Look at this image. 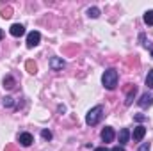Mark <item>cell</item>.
<instances>
[{
  "mask_svg": "<svg viewBox=\"0 0 153 151\" xmlns=\"http://www.w3.org/2000/svg\"><path fill=\"white\" fill-rule=\"evenodd\" d=\"M41 137H43L45 141H50V139H52V132H50V130H43V132H41Z\"/></svg>",
  "mask_w": 153,
  "mask_h": 151,
  "instance_id": "18",
  "label": "cell"
},
{
  "mask_svg": "<svg viewBox=\"0 0 153 151\" xmlns=\"http://www.w3.org/2000/svg\"><path fill=\"white\" fill-rule=\"evenodd\" d=\"M39 41H41V34H39L38 30L29 32V36H27V48H34V46H38Z\"/></svg>",
  "mask_w": 153,
  "mask_h": 151,
  "instance_id": "3",
  "label": "cell"
},
{
  "mask_svg": "<svg viewBox=\"0 0 153 151\" xmlns=\"http://www.w3.org/2000/svg\"><path fill=\"white\" fill-rule=\"evenodd\" d=\"M2 16L4 18H11V9H4L2 11Z\"/></svg>",
  "mask_w": 153,
  "mask_h": 151,
  "instance_id": "19",
  "label": "cell"
},
{
  "mask_svg": "<svg viewBox=\"0 0 153 151\" xmlns=\"http://www.w3.org/2000/svg\"><path fill=\"white\" fill-rule=\"evenodd\" d=\"M102 84H103V87L109 89V91H114L116 89V85H117V71H116L114 68H109V70L103 73Z\"/></svg>",
  "mask_w": 153,
  "mask_h": 151,
  "instance_id": "1",
  "label": "cell"
},
{
  "mask_svg": "<svg viewBox=\"0 0 153 151\" xmlns=\"http://www.w3.org/2000/svg\"><path fill=\"white\" fill-rule=\"evenodd\" d=\"M144 23L146 25H153V9L144 13Z\"/></svg>",
  "mask_w": 153,
  "mask_h": 151,
  "instance_id": "15",
  "label": "cell"
},
{
  "mask_svg": "<svg viewBox=\"0 0 153 151\" xmlns=\"http://www.w3.org/2000/svg\"><path fill=\"white\" fill-rule=\"evenodd\" d=\"M50 68H52L53 71H61V70L64 68V61H62L61 57H52V59H50Z\"/></svg>",
  "mask_w": 153,
  "mask_h": 151,
  "instance_id": "8",
  "label": "cell"
},
{
  "mask_svg": "<svg viewBox=\"0 0 153 151\" xmlns=\"http://www.w3.org/2000/svg\"><path fill=\"white\" fill-rule=\"evenodd\" d=\"M87 16L89 18H98L100 16V9L98 7H89L87 9Z\"/></svg>",
  "mask_w": 153,
  "mask_h": 151,
  "instance_id": "14",
  "label": "cell"
},
{
  "mask_svg": "<svg viewBox=\"0 0 153 151\" xmlns=\"http://www.w3.org/2000/svg\"><path fill=\"white\" fill-rule=\"evenodd\" d=\"M111 151H125V148H123V146H116V148H112Z\"/></svg>",
  "mask_w": 153,
  "mask_h": 151,
  "instance_id": "21",
  "label": "cell"
},
{
  "mask_svg": "<svg viewBox=\"0 0 153 151\" xmlns=\"http://www.w3.org/2000/svg\"><path fill=\"white\" fill-rule=\"evenodd\" d=\"M4 38V32H2V29H0V39Z\"/></svg>",
  "mask_w": 153,
  "mask_h": 151,
  "instance_id": "24",
  "label": "cell"
},
{
  "mask_svg": "<svg viewBox=\"0 0 153 151\" xmlns=\"http://www.w3.org/2000/svg\"><path fill=\"white\" fill-rule=\"evenodd\" d=\"M128 139H130V132H128V128H123V130L119 132V144H121V146L126 144Z\"/></svg>",
  "mask_w": 153,
  "mask_h": 151,
  "instance_id": "11",
  "label": "cell"
},
{
  "mask_svg": "<svg viewBox=\"0 0 153 151\" xmlns=\"http://www.w3.org/2000/svg\"><path fill=\"white\" fill-rule=\"evenodd\" d=\"M152 57H153V50H152Z\"/></svg>",
  "mask_w": 153,
  "mask_h": 151,
  "instance_id": "25",
  "label": "cell"
},
{
  "mask_svg": "<svg viewBox=\"0 0 153 151\" xmlns=\"http://www.w3.org/2000/svg\"><path fill=\"white\" fill-rule=\"evenodd\" d=\"M135 119H137V121H144V119H146V117H144V115H141V114H139V115H135Z\"/></svg>",
  "mask_w": 153,
  "mask_h": 151,
  "instance_id": "22",
  "label": "cell"
},
{
  "mask_svg": "<svg viewBox=\"0 0 153 151\" xmlns=\"http://www.w3.org/2000/svg\"><path fill=\"white\" fill-rule=\"evenodd\" d=\"M114 137H116V133H114V130H112L111 126H105V128L102 130V141H103L105 144H107V142H112Z\"/></svg>",
  "mask_w": 153,
  "mask_h": 151,
  "instance_id": "4",
  "label": "cell"
},
{
  "mask_svg": "<svg viewBox=\"0 0 153 151\" xmlns=\"http://www.w3.org/2000/svg\"><path fill=\"white\" fill-rule=\"evenodd\" d=\"M18 142H20L22 146H25V148H27V146H30V144L34 142V137H32L29 132H23V133H20V135H18Z\"/></svg>",
  "mask_w": 153,
  "mask_h": 151,
  "instance_id": "5",
  "label": "cell"
},
{
  "mask_svg": "<svg viewBox=\"0 0 153 151\" xmlns=\"http://www.w3.org/2000/svg\"><path fill=\"white\" fill-rule=\"evenodd\" d=\"M135 93H137V87L135 85H130L128 87V93H126V98H125V105H132V101L135 98Z\"/></svg>",
  "mask_w": 153,
  "mask_h": 151,
  "instance_id": "10",
  "label": "cell"
},
{
  "mask_svg": "<svg viewBox=\"0 0 153 151\" xmlns=\"http://www.w3.org/2000/svg\"><path fill=\"white\" fill-rule=\"evenodd\" d=\"M144 135H146V128L143 124H139V126L134 128V141H143Z\"/></svg>",
  "mask_w": 153,
  "mask_h": 151,
  "instance_id": "9",
  "label": "cell"
},
{
  "mask_svg": "<svg viewBox=\"0 0 153 151\" xmlns=\"http://www.w3.org/2000/svg\"><path fill=\"white\" fill-rule=\"evenodd\" d=\"M9 32H11V36L20 38V36H23V34H25V27H23L22 23H14V25H11Z\"/></svg>",
  "mask_w": 153,
  "mask_h": 151,
  "instance_id": "6",
  "label": "cell"
},
{
  "mask_svg": "<svg viewBox=\"0 0 153 151\" xmlns=\"http://www.w3.org/2000/svg\"><path fill=\"white\" fill-rule=\"evenodd\" d=\"M152 105H153V94L144 93V94L141 96V100H139V107H143V109H148V107H152Z\"/></svg>",
  "mask_w": 153,
  "mask_h": 151,
  "instance_id": "7",
  "label": "cell"
},
{
  "mask_svg": "<svg viewBox=\"0 0 153 151\" xmlns=\"http://www.w3.org/2000/svg\"><path fill=\"white\" fill-rule=\"evenodd\" d=\"M146 85H148L150 89H153V70H150L148 75H146Z\"/></svg>",
  "mask_w": 153,
  "mask_h": 151,
  "instance_id": "16",
  "label": "cell"
},
{
  "mask_svg": "<svg viewBox=\"0 0 153 151\" xmlns=\"http://www.w3.org/2000/svg\"><path fill=\"white\" fill-rule=\"evenodd\" d=\"M2 103H4V107H13V105H14V101H13V98H11V96H5Z\"/></svg>",
  "mask_w": 153,
  "mask_h": 151,
  "instance_id": "17",
  "label": "cell"
},
{
  "mask_svg": "<svg viewBox=\"0 0 153 151\" xmlns=\"http://www.w3.org/2000/svg\"><path fill=\"white\" fill-rule=\"evenodd\" d=\"M14 85H16V80H14V78H13L11 75L4 78V87H7V89H13Z\"/></svg>",
  "mask_w": 153,
  "mask_h": 151,
  "instance_id": "12",
  "label": "cell"
},
{
  "mask_svg": "<svg viewBox=\"0 0 153 151\" xmlns=\"http://www.w3.org/2000/svg\"><path fill=\"white\" fill-rule=\"evenodd\" d=\"M139 151H150V144H148V142L141 144V148H139Z\"/></svg>",
  "mask_w": 153,
  "mask_h": 151,
  "instance_id": "20",
  "label": "cell"
},
{
  "mask_svg": "<svg viewBox=\"0 0 153 151\" xmlns=\"http://www.w3.org/2000/svg\"><path fill=\"white\" fill-rule=\"evenodd\" d=\"M25 68H27V71H29V73H32V75L38 71V66H36V62H34V61H27Z\"/></svg>",
  "mask_w": 153,
  "mask_h": 151,
  "instance_id": "13",
  "label": "cell"
},
{
  "mask_svg": "<svg viewBox=\"0 0 153 151\" xmlns=\"http://www.w3.org/2000/svg\"><path fill=\"white\" fill-rule=\"evenodd\" d=\"M102 117H103V107L96 105V107H93V109L87 112V115H85V123H87L89 126H94V124L100 123Z\"/></svg>",
  "mask_w": 153,
  "mask_h": 151,
  "instance_id": "2",
  "label": "cell"
},
{
  "mask_svg": "<svg viewBox=\"0 0 153 151\" xmlns=\"http://www.w3.org/2000/svg\"><path fill=\"white\" fill-rule=\"evenodd\" d=\"M94 151H109V150H107V148L103 146V148H96V150H94Z\"/></svg>",
  "mask_w": 153,
  "mask_h": 151,
  "instance_id": "23",
  "label": "cell"
}]
</instances>
